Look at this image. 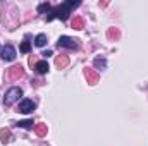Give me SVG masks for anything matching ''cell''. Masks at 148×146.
Listing matches in <instances>:
<instances>
[{
  "label": "cell",
  "instance_id": "d6986e66",
  "mask_svg": "<svg viewBox=\"0 0 148 146\" xmlns=\"http://www.w3.org/2000/svg\"><path fill=\"white\" fill-rule=\"evenodd\" d=\"M41 55H43V57H50V55H52V50H47V52H43Z\"/></svg>",
  "mask_w": 148,
  "mask_h": 146
},
{
  "label": "cell",
  "instance_id": "30bf717a",
  "mask_svg": "<svg viewBox=\"0 0 148 146\" xmlns=\"http://www.w3.org/2000/svg\"><path fill=\"white\" fill-rule=\"evenodd\" d=\"M47 131H48L47 124H36V126H35V132H36V134L40 136V138L47 136Z\"/></svg>",
  "mask_w": 148,
  "mask_h": 146
},
{
  "label": "cell",
  "instance_id": "ba28073f",
  "mask_svg": "<svg viewBox=\"0 0 148 146\" xmlns=\"http://www.w3.org/2000/svg\"><path fill=\"white\" fill-rule=\"evenodd\" d=\"M55 65H57L59 69H66V67L69 65V57H67V55H59V57H55Z\"/></svg>",
  "mask_w": 148,
  "mask_h": 146
},
{
  "label": "cell",
  "instance_id": "8fae6325",
  "mask_svg": "<svg viewBox=\"0 0 148 146\" xmlns=\"http://www.w3.org/2000/svg\"><path fill=\"white\" fill-rule=\"evenodd\" d=\"M0 141H2L3 145L10 143V131H9V129H0Z\"/></svg>",
  "mask_w": 148,
  "mask_h": 146
},
{
  "label": "cell",
  "instance_id": "5bb4252c",
  "mask_svg": "<svg viewBox=\"0 0 148 146\" xmlns=\"http://www.w3.org/2000/svg\"><path fill=\"white\" fill-rule=\"evenodd\" d=\"M93 64H95V67H97V69H105V67H107V60H105L103 57H97Z\"/></svg>",
  "mask_w": 148,
  "mask_h": 146
},
{
  "label": "cell",
  "instance_id": "7c38bea8",
  "mask_svg": "<svg viewBox=\"0 0 148 146\" xmlns=\"http://www.w3.org/2000/svg\"><path fill=\"white\" fill-rule=\"evenodd\" d=\"M119 36H121V31L117 28H109L107 29V38L109 40H119Z\"/></svg>",
  "mask_w": 148,
  "mask_h": 146
},
{
  "label": "cell",
  "instance_id": "9a60e30c",
  "mask_svg": "<svg viewBox=\"0 0 148 146\" xmlns=\"http://www.w3.org/2000/svg\"><path fill=\"white\" fill-rule=\"evenodd\" d=\"M35 45H36V46H45V45H47V35H43V33L38 35V36L35 38Z\"/></svg>",
  "mask_w": 148,
  "mask_h": 146
},
{
  "label": "cell",
  "instance_id": "9c48e42d",
  "mask_svg": "<svg viewBox=\"0 0 148 146\" xmlns=\"http://www.w3.org/2000/svg\"><path fill=\"white\" fill-rule=\"evenodd\" d=\"M35 71L38 74H47L48 72V64H47V60H40L35 64Z\"/></svg>",
  "mask_w": 148,
  "mask_h": 146
},
{
  "label": "cell",
  "instance_id": "2e32d148",
  "mask_svg": "<svg viewBox=\"0 0 148 146\" xmlns=\"http://www.w3.org/2000/svg\"><path fill=\"white\" fill-rule=\"evenodd\" d=\"M17 127H23V129H33V120H31V119L21 120V122H17Z\"/></svg>",
  "mask_w": 148,
  "mask_h": 146
},
{
  "label": "cell",
  "instance_id": "3957f363",
  "mask_svg": "<svg viewBox=\"0 0 148 146\" xmlns=\"http://www.w3.org/2000/svg\"><path fill=\"white\" fill-rule=\"evenodd\" d=\"M57 46L59 48H71V50H77L79 48V43L77 40H74L71 36H60L57 41Z\"/></svg>",
  "mask_w": 148,
  "mask_h": 146
},
{
  "label": "cell",
  "instance_id": "e0dca14e",
  "mask_svg": "<svg viewBox=\"0 0 148 146\" xmlns=\"http://www.w3.org/2000/svg\"><path fill=\"white\" fill-rule=\"evenodd\" d=\"M29 50H31V45H29V41H23V43H21V52H23V53H28Z\"/></svg>",
  "mask_w": 148,
  "mask_h": 146
},
{
  "label": "cell",
  "instance_id": "ac0fdd59",
  "mask_svg": "<svg viewBox=\"0 0 148 146\" xmlns=\"http://www.w3.org/2000/svg\"><path fill=\"white\" fill-rule=\"evenodd\" d=\"M48 10H50V3H47V2H45V3H41V5L38 7V12H40V14L48 12Z\"/></svg>",
  "mask_w": 148,
  "mask_h": 146
},
{
  "label": "cell",
  "instance_id": "6da1fadb",
  "mask_svg": "<svg viewBox=\"0 0 148 146\" xmlns=\"http://www.w3.org/2000/svg\"><path fill=\"white\" fill-rule=\"evenodd\" d=\"M81 2H74V0H69V2H64V3H60L59 7H55V9H52L50 10V14L47 16V21H52V19H60V21H66L67 17H69V14H71V9L73 7H77Z\"/></svg>",
  "mask_w": 148,
  "mask_h": 146
},
{
  "label": "cell",
  "instance_id": "277c9868",
  "mask_svg": "<svg viewBox=\"0 0 148 146\" xmlns=\"http://www.w3.org/2000/svg\"><path fill=\"white\" fill-rule=\"evenodd\" d=\"M9 79L10 81H17L19 77H23L24 76V69H23V65H12L10 69H9Z\"/></svg>",
  "mask_w": 148,
  "mask_h": 146
},
{
  "label": "cell",
  "instance_id": "4fadbf2b",
  "mask_svg": "<svg viewBox=\"0 0 148 146\" xmlns=\"http://www.w3.org/2000/svg\"><path fill=\"white\" fill-rule=\"evenodd\" d=\"M71 26H73L74 29H83V28H84V19H83V17H74L73 23H71Z\"/></svg>",
  "mask_w": 148,
  "mask_h": 146
},
{
  "label": "cell",
  "instance_id": "5b68a950",
  "mask_svg": "<svg viewBox=\"0 0 148 146\" xmlns=\"http://www.w3.org/2000/svg\"><path fill=\"white\" fill-rule=\"evenodd\" d=\"M35 108H36V105H35L33 100H23V102L19 103L17 112H21V113H31Z\"/></svg>",
  "mask_w": 148,
  "mask_h": 146
},
{
  "label": "cell",
  "instance_id": "7a4b0ae2",
  "mask_svg": "<svg viewBox=\"0 0 148 146\" xmlns=\"http://www.w3.org/2000/svg\"><path fill=\"white\" fill-rule=\"evenodd\" d=\"M19 96H23V89L21 88H10L5 91V96H3V105L5 107H10L12 103H16L19 100Z\"/></svg>",
  "mask_w": 148,
  "mask_h": 146
},
{
  "label": "cell",
  "instance_id": "52a82bcc",
  "mask_svg": "<svg viewBox=\"0 0 148 146\" xmlns=\"http://www.w3.org/2000/svg\"><path fill=\"white\" fill-rule=\"evenodd\" d=\"M84 76H86V79H88V83H90V84H97V83H98V79H100L98 72H95L93 69H84Z\"/></svg>",
  "mask_w": 148,
  "mask_h": 146
},
{
  "label": "cell",
  "instance_id": "8992f818",
  "mask_svg": "<svg viewBox=\"0 0 148 146\" xmlns=\"http://www.w3.org/2000/svg\"><path fill=\"white\" fill-rule=\"evenodd\" d=\"M2 59L3 60H14L16 59V48L12 46V45H5L3 48H2Z\"/></svg>",
  "mask_w": 148,
  "mask_h": 146
}]
</instances>
